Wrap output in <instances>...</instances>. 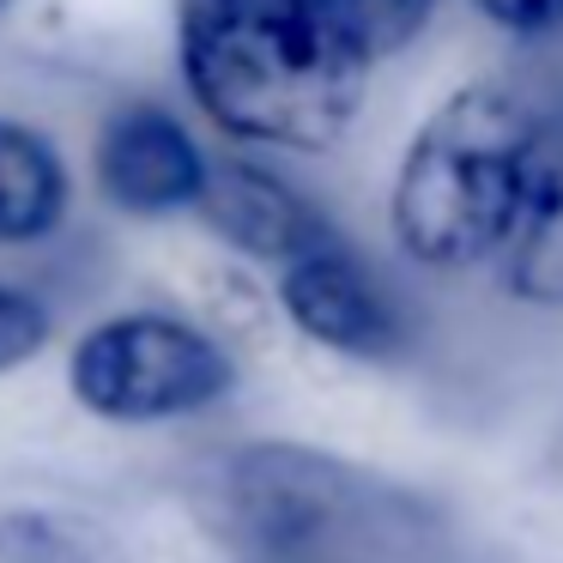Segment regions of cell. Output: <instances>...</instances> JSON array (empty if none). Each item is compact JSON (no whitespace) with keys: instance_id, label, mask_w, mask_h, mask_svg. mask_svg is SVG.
<instances>
[{"instance_id":"9","label":"cell","mask_w":563,"mask_h":563,"mask_svg":"<svg viewBox=\"0 0 563 563\" xmlns=\"http://www.w3.org/2000/svg\"><path fill=\"white\" fill-rule=\"evenodd\" d=\"M74 176L43 128L0 115V243H43L62 231Z\"/></svg>"},{"instance_id":"7","label":"cell","mask_w":563,"mask_h":563,"mask_svg":"<svg viewBox=\"0 0 563 563\" xmlns=\"http://www.w3.org/2000/svg\"><path fill=\"white\" fill-rule=\"evenodd\" d=\"M200 212H207V224L236 249V255L261 261V267H273V273H279L285 261H297L303 249L340 236L316 200L297 195L279 170H267V164H255V158H219L212 164Z\"/></svg>"},{"instance_id":"4","label":"cell","mask_w":563,"mask_h":563,"mask_svg":"<svg viewBox=\"0 0 563 563\" xmlns=\"http://www.w3.org/2000/svg\"><path fill=\"white\" fill-rule=\"evenodd\" d=\"M364 478L303 442L224 449L195 485V509L212 527V539L261 563H297L321 551L364 515Z\"/></svg>"},{"instance_id":"5","label":"cell","mask_w":563,"mask_h":563,"mask_svg":"<svg viewBox=\"0 0 563 563\" xmlns=\"http://www.w3.org/2000/svg\"><path fill=\"white\" fill-rule=\"evenodd\" d=\"M91 176H98V195L128 219H170V212H200L212 158L176 110L128 98L103 115L91 140Z\"/></svg>"},{"instance_id":"13","label":"cell","mask_w":563,"mask_h":563,"mask_svg":"<svg viewBox=\"0 0 563 563\" xmlns=\"http://www.w3.org/2000/svg\"><path fill=\"white\" fill-rule=\"evenodd\" d=\"M509 37H563V0H473Z\"/></svg>"},{"instance_id":"14","label":"cell","mask_w":563,"mask_h":563,"mask_svg":"<svg viewBox=\"0 0 563 563\" xmlns=\"http://www.w3.org/2000/svg\"><path fill=\"white\" fill-rule=\"evenodd\" d=\"M7 7H19V0H0V13H7Z\"/></svg>"},{"instance_id":"3","label":"cell","mask_w":563,"mask_h":563,"mask_svg":"<svg viewBox=\"0 0 563 563\" xmlns=\"http://www.w3.org/2000/svg\"><path fill=\"white\" fill-rule=\"evenodd\" d=\"M236 388V364L200 321L170 309H122L91 321L67 352V394L103 424H183Z\"/></svg>"},{"instance_id":"8","label":"cell","mask_w":563,"mask_h":563,"mask_svg":"<svg viewBox=\"0 0 563 563\" xmlns=\"http://www.w3.org/2000/svg\"><path fill=\"white\" fill-rule=\"evenodd\" d=\"M503 297L527 309H563V110H545V128L533 140L521 212L497 255Z\"/></svg>"},{"instance_id":"6","label":"cell","mask_w":563,"mask_h":563,"mask_svg":"<svg viewBox=\"0 0 563 563\" xmlns=\"http://www.w3.org/2000/svg\"><path fill=\"white\" fill-rule=\"evenodd\" d=\"M279 309L309 345L340 357H364L382 364L406 345V321L394 291L376 279L364 255H357L345 236L303 249L297 261L279 267Z\"/></svg>"},{"instance_id":"11","label":"cell","mask_w":563,"mask_h":563,"mask_svg":"<svg viewBox=\"0 0 563 563\" xmlns=\"http://www.w3.org/2000/svg\"><path fill=\"white\" fill-rule=\"evenodd\" d=\"M328 13L340 19L345 37H352L369 62H388L406 43H418V31L437 13V0H328Z\"/></svg>"},{"instance_id":"2","label":"cell","mask_w":563,"mask_h":563,"mask_svg":"<svg viewBox=\"0 0 563 563\" xmlns=\"http://www.w3.org/2000/svg\"><path fill=\"white\" fill-rule=\"evenodd\" d=\"M545 110L521 86H461L418 122L394 164L388 224L430 273H490L515 231Z\"/></svg>"},{"instance_id":"1","label":"cell","mask_w":563,"mask_h":563,"mask_svg":"<svg viewBox=\"0 0 563 563\" xmlns=\"http://www.w3.org/2000/svg\"><path fill=\"white\" fill-rule=\"evenodd\" d=\"M183 86L219 134L273 152H328L376 74L328 0H176Z\"/></svg>"},{"instance_id":"12","label":"cell","mask_w":563,"mask_h":563,"mask_svg":"<svg viewBox=\"0 0 563 563\" xmlns=\"http://www.w3.org/2000/svg\"><path fill=\"white\" fill-rule=\"evenodd\" d=\"M49 333H55L49 303H43L37 291H25V285L0 279V376L19 369V364H31V357L49 345Z\"/></svg>"},{"instance_id":"10","label":"cell","mask_w":563,"mask_h":563,"mask_svg":"<svg viewBox=\"0 0 563 563\" xmlns=\"http://www.w3.org/2000/svg\"><path fill=\"white\" fill-rule=\"evenodd\" d=\"M0 563H134L115 527L86 509H0Z\"/></svg>"}]
</instances>
